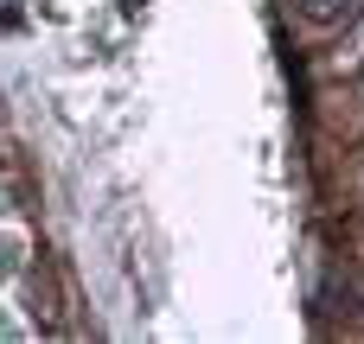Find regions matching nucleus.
Returning a JSON list of instances; mask_svg holds the SVG:
<instances>
[{"mask_svg":"<svg viewBox=\"0 0 364 344\" xmlns=\"http://www.w3.org/2000/svg\"><path fill=\"white\" fill-rule=\"evenodd\" d=\"M294 13H301L307 26H339V19L358 13V0H294Z\"/></svg>","mask_w":364,"mask_h":344,"instance_id":"obj_1","label":"nucleus"}]
</instances>
